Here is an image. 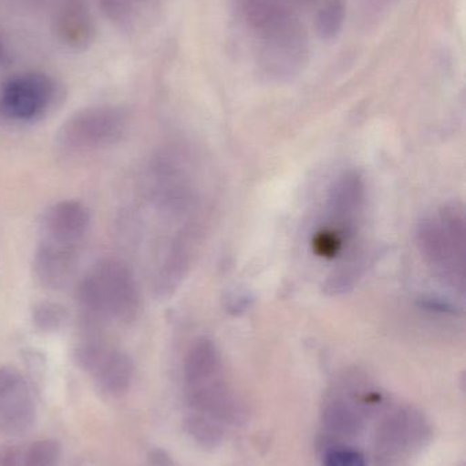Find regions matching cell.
I'll return each instance as SVG.
<instances>
[{"label":"cell","mask_w":466,"mask_h":466,"mask_svg":"<svg viewBox=\"0 0 466 466\" xmlns=\"http://www.w3.org/2000/svg\"><path fill=\"white\" fill-rule=\"evenodd\" d=\"M25 456H26L25 446H0V466H25Z\"/></svg>","instance_id":"obj_20"},{"label":"cell","mask_w":466,"mask_h":466,"mask_svg":"<svg viewBox=\"0 0 466 466\" xmlns=\"http://www.w3.org/2000/svg\"><path fill=\"white\" fill-rule=\"evenodd\" d=\"M7 60V48H5V40H3L2 33H0V71L3 70Z\"/></svg>","instance_id":"obj_22"},{"label":"cell","mask_w":466,"mask_h":466,"mask_svg":"<svg viewBox=\"0 0 466 466\" xmlns=\"http://www.w3.org/2000/svg\"><path fill=\"white\" fill-rule=\"evenodd\" d=\"M183 389L192 412L207 416L222 426L243 421V402L233 390L223 358L211 339H197L189 348L183 361Z\"/></svg>","instance_id":"obj_4"},{"label":"cell","mask_w":466,"mask_h":466,"mask_svg":"<svg viewBox=\"0 0 466 466\" xmlns=\"http://www.w3.org/2000/svg\"><path fill=\"white\" fill-rule=\"evenodd\" d=\"M431 438V423L423 412L409 405L393 408L378 427L377 465L412 466L410 460L429 445Z\"/></svg>","instance_id":"obj_8"},{"label":"cell","mask_w":466,"mask_h":466,"mask_svg":"<svg viewBox=\"0 0 466 466\" xmlns=\"http://www.w3.org/2000/svg\"><path fill=\"white\" fill-rule=\"evenodd\" d=\"M27 5L35 8V10H43L48 11L51 13L57 5H59L60 3L65 2V0H24Z\"/></svg>","instance_id":"obj_21"},{"label":"cell","mask_w":466,"mask_h":466,"mask_svg":"<svg viewBox=\"0 0 466 466\" xmlns=\"http://www.w3.org/2000/svg\"><path fill=\"white\" fill-rule=\"evenodd\" d=\"M77 298L89 319L119 325L136 319L141 304L133 271L117 258L96 262L79 282Z\"/></svg>","instance_id":"obj_5"},{"label":"cell","mask_w":466,"mask_h":466,"mask_svg":"<svg viewBox=\"0 0 466 466\" xmlns=\"http://www.w3.org/2000/svg\"><path fill=\"white\" fill-rule=\"evenodd\" d=\"M380 401L382 397L361 372H345L323 400L320 419L326 432L337 438L357 437L369 408L378 407Z\"/></svg>","instance_id":"obj_7"},{"label":"cell","mask_w":466,"mask_h":466,"mask_svg":"<svg viewBox=\"0 0 466 466\" xmlns=\"http://www.w3.org/2000/svg\"><path fill=\"white\" fill-rule=\"evenodd\" d=\"M368 193L363 175L349 169L328 188L322 215L311 236L312 254L333 266L326 288L347 292L368 266L369 249L361 244Z\"/></svg>","instance_id":"obj_1"},{"label":"cell","mask_w":466,"mask_h":466,"mask_svg":"<svg viewBox=\"0 0 466 466\" xmlns=\"http://www.w3.org/2000/svg\"><path fill=\"white\" fill-rule=\"evenodd\" d=\"M185 429L192 440L204 449H215L223 441V426L199 413L191 412L186 418Z\"/></svg>","instance_id":"obj_14"},{"label":"cell","mask_w":466,"mask_h":466,"mask_svg":"<svg viewBox=\"0 0 466 466\" xmlns=\"http://www.w3.org/2000/svg\"><path fill=\"white\" fill-rule=\"evenodd\" d=\"M76 359L101 393L114 399L128 393L134 377L133 360L128 353L101 339H90L77 347Z\"/></svg>","instance_id":"obj_11"},{"label":"cell","mask_w":466,"mask_h":466,"mask_svg":"<svg viewBox=\"0 0 466 466\" xmlns=\"http://www.w3.org/2000/svg\"><path fill=\"white\" fill-rule=\"evenodd\" d=\"M35 319L43 329L57 328L63 320V311L52 304H43L36 311Z\"/></svg>","instance_id":"obj_19"},{"label":"cell","mask_w":466,"mask_h":466,"mask_svg":"<svg viewBox=\"0 0 466 466\" xmlns=\"http://www.w3.org/2000/svg\"><path fill=\"white\" fill-rule=\"evenodd\" d=\"M419 251L442 281L464 295L466 279V218L464 207L438 208L419 224Z\"/></svg>","instance_id":"obj_6"},{"label":"cell","mask_w":466,"mask_h":466,"mask_svg":"<svg viewBox=\"0 0 466 466\" xmlns=\"http://www.w3.org/2000/svg\"><path fill=\"white\" fill-rule=\"evenodd\" d=\"M141 0H100L101 10L115 24L128 25L139 10Z\"/></svg>","instance_id":"obj_17"},{"label":"cell","mask_w":466,"mask_h":466,"mask_svg":"<svg viewBox=\"0 0 466 466\" xmlns=\"http://www.w3.org/2000/svg\"><path fill=\"white\" fill-rule=\"evenodd\" d=\"M89 226V209L76 199L57 202L44 213L33 260L36 277L44 287L57 289L73 276Z\"/></svg>","instance_id":"obj_3"},{"label":"cell","mask_w":466,"mask_h":466,"mask_svg":"<svg viewBox=\"0 0 466 466\" xmlns=\"http://www.w3.org/2000/svg\"><path fill=\"white\" fill-rule=\"evenodd\" d=\"M35 421V396L26 378L18 370L0 367V434H26Z\"/></svg>","instance_id":"obj_12"},{"label":"cell","mask_w":466,"mask_h":466,"mask_svg":"<svg viewBox=\"0 0 466 466\" xmlns=\"http://www.w3.org/2000/svg\"><path fill=\"white\" fill-rule=\"evenodd\" d=\"M317 0H234L238 18L259 44L262 73L274 81H286L303 70L308 60V35L298 5Z\"/></svg>","instance_id":"obj_2"},{"label":"cell","mask_w":466,"mask_h":466,"mask_svg":"<svg viewBox=\"0 0 466 466\" xmlns=\"http://www.w3.org/2000/svg\"><path fill=\"white\" fill-rule=\"evenodd\" d=\"M345 8L341 0H327L316 13V30L323 38H333L341 32Z\"/></svg>","instance_id":"obj_15"},{"label":"cell","mask_w":466,"mask_h":466,"mask_svg":"<svg viewBox=\"0 0 466 466\" xmlns=\"http://www.w3.org/2000/svg\"><path fill=\"white\" fill-rule=\"evenodd\" d=\"M62 451L54 440H41L26 448L25 466H59Z\"/></svg>","instance_id":"obj_16"},{"label":"cell","mask_w":466,"mask_h":466,"mask_svg":"<svg viewBox=\"0 0 466 466\" xmlns=\"http://www.w3.org/2000/svg\"><path fill=\"white\" fill-rule=\"evenodd\" d=\"M323 466H367L363 454L355 449L331 448L325 454Z\"/></svg>","instance_id":"obj_18"},{"label":"cell","mask_w":466,"mask_h":466,"mask_svg":"<svg viewBox=\"0 0 466 466\" xmlns=\"http://www.w3.org/2000/svg\"><path fill=\"white\" fill-rule=\"evenodd\" d=\"M49 14L52 33L63 46L82 51L95 41V16L87 0H65Z\"/></svg>","instance_id":"obj_13"},{"label":"cell","mask_w":466,"mask_h":466,"mask_svg":"<svg viewBox=\"0 0 466 466\" xmlns=\"http://www.w3.org/2000/svg\"><path fill=\"white\" fill-rule=\"evenodd\" d=\"M57 97V85L44 73H24L0 87V117L5 122L27 123L43 116Z\"/></svg>","instance_id":"obj_10"},{"label":"cell","mask_w":466,"mask_h":466,"mask_svg":"<svg viewBox=\"0 0 466 466\" xmlns=\"http://www.w3.org/2000/svg\"><path fill=\"white\" fill-rule=\"evenodd\" d=\"M128 126V111L122 106L111 104L88 106L63 123L57 141L68 152H90L122 139Z\"/></svg>","instance_id":"obj_9"}]
</instances>
